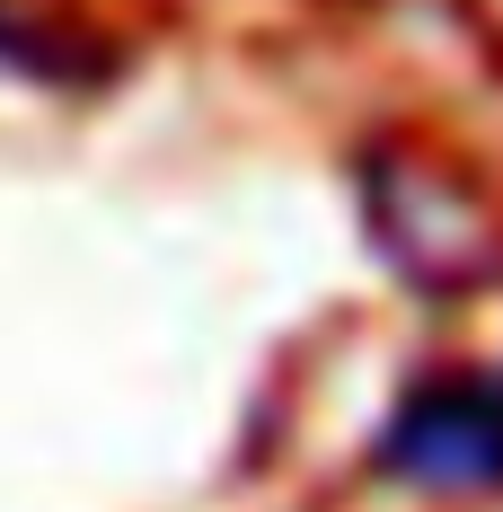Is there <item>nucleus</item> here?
Returning <instances> with one entry per match:
<instances>
[{"instance_id":"nucleus-2","label":"nucleus","mask_w":503,"mask_h":512,"mask_svg":"<svg viewBox=\"0 0 503 512\" xmlns=\"http://www.w3.org/2000/svg\"><path fill=\"white\" fill-rule=\"evenodd\" d=\"M371 230L415 292H468L486 265V221L459 204L451 177L415 168V159H380L371 177Z\"/></svg>"},{"instance_id":"nucleus-1","label":"nucleus","mask_w":503,"mask_h":512,"mask_svg":"<svg viewBox=\"0 0 503 512\" xmlns=\"http://www.w3.org/2000/svg\"><path fill=\"white\" fill-rule=\"evenodd\" d=\"M371 468L415 495H503V362L406 380L371 433Z\"/></svg>"},{"instance_id":"nucleus-3","label":"nucleus","mask_w":503,"mask_h":512,"mask_svg":"<svg viewBox=\"0 0 503 512\" xmlns=\"http://www.w3.org/2000/svg\"><path fill=\"white\" fill-rule=\"evenodd\" d=\"M0 71L9 80H98L106 53L89 36H71V27H53V18H27V9H9L0 0Z\"/></svg>"}]
</instances>
